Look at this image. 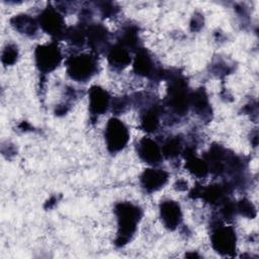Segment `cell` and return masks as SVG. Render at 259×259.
Instances as JSON below:
<instances>
[{"instance_id": "26", "label": "cell", "mask_w": 259, "mask_h": 259, "mask_svg": "<svg viewBox=\"0 0 259 259\" xmlns=\"http://www.w3.org/2000/svg\"><path fill=\"white\" fill-rule=\"evenodd\" d=\"M174 186L178 190H185V189H187V182L183 179H180L176 182V184Z\"/></svg>"}, {"instance_id": "18", "label": "cell", "mask_w": 259, "mask_h": 259, "mask_svg": "<svg viewBox=\"0 0 259 259\" xmlns=\"http://www.w3.org/2000/svg\"><path fill=\"white\" fill-rule=\"evenodd\" d=\"M116 40V42L123 46L131 53H136L142 48L139 36V28L135 24H126L123 26L118 32Z\"/></svg>"}, {"instance_id": "6", "label": "cell", "mask_w": 259, "mask_h": 259, "mask_svg": "<svg viewBox=\"0 0 259 259\" xmlns=\"http://www.w3.org/2000/svg\"><path fill=\"white\" fill-rule=\"evenodd\" d=\"M104 139L108 152L111 154L118 153L125 148L130 141L128 128L119 118L111 117L106 123Z\"/></svg>"}, {"instance_id": "5", "label": "cell", "mask_w": 259, "mask_h": 259, "mask_svg": "<svg viewBox=\"0 0 259 259\" xmlns=\"http://www.w3.org/2000/svg\"><path fill=\"white\" fill-rule=\"evenodd\" d=\"M36 19L39 27L55 40L64 39L67 26L63 14L56 7L47 6L40 11Z\"/></svg>"}, {"instance_id": "8", "label": "cell", "mask_w": 259, "mask_h": 259, "mask_svg": "<svg viewBox=\"0 0 259 259\" xmlns=\"http://www.w3.org/2000/svg\"><path fill=\"white\" fill-rule=\"evenodd\" d=\"M134 72L142 77H147L152 81L165 80L166 71L156 65L152 55L144 48L135 53L133 60Z\"/></svg>"}, {"instance_id": "10", "label": "cell", "mask_w": 259, "mask_h": 259, "mask_svg": "<svg viewBox=\"0 0 259 259\" xmlns=\"http://www.w3.org/2000/svg\"><path fill=\"white\" fill-rule=\"evenodd\" d=\"M86 46L96 56L105 54L111 47L110 33L101 23H89L86 27Z\"/></svg>"}, {"instance_id": "15", "label": "cell", "mask_w": 259, "mask_h": 259, "mask_svg": "<svg viewBox=\"0 0 259 259\" xmlns=\"http://www.w3.org/2000/svg\"><path fill=\"white\" fill-rule=\"evenodd\" d=\"M190 108L193 112L201 117L204 121H209L211 118V107L204 88H198L190 92L189 100Z\"/></svg>"}, {"instance_id": "24", "label": "cell", "mask_w": 259, "mask_h": 259, "mask_svg": "<svg viewBox=\"0 0 259 259\" xmlns=\"http://www.w3.org/2000/svg\"><path fill=\"white\" fill-rule=\"evenodd\" d=\"M96 5L98 6L100 14L103 17H111L119 11V8L112 2H97Z\"/></svg>"}, {"instance_id": "3", "label": "cell", "mask_w": 259, "mask_h": 259, "mask_svg": "<svg viewBox=\"0 0 259 259\" xmlns=\"http://www.w3.org/2000/svg\"><path fill=\"white\" fill-rule=\"evenodd\" d=\"M66 71L72 80L87 82L98 71L97 56L93 53L73 54L66 60Z\"/></svg>"}, {"instance_id": "22", "label": "cell", "mask_w": 259, "mask_h": 259, "mask_svg": "<svg viewBox=\"0 0 259 259\" xmlns=\"http://www.w3.org/2000/svg\"><path fill=\"white\" fill-rule=\"evenodd\" d=\"M132 105L131 97L120 96L111 99L110 109L114 114H121L123 113L130 106Z\"/></svg>"}, {"instance_id": "16", "label": "cell", "mask_w": 259, "mask_h": 259, "mask_svg": "<svg viewBox=\"0 0 259 259\" xmlns=\"http://www.w3.org/2000/svg\"><path fill=\"white\" fill-rule=\"evenodd\" d=\"M106 57L108 65L114 71L123 70L133 61L131 52L118 42L111 45L108 52L106 53Z\"/></svg>"}, {"instance_id": "17", "label": "cell", "mask_w": 259, "mask_h": 259, "mask_svg": "<svg viewBox=\"0 0 259 259\" xmlns=\"http://www.w3.org/2000/svg\"><path fill=\"white\" fill-rule=\"evenodd\" d=\"M10 24L18 33L28 37L36 36L39 26L37 19H34L32 16L25 13L14 15L10 19Z\"/></svg>"}, {"instance_id": "9", "label": "cell", "mask_w": 259, "mask_h": 259, "mask_svg": "<svg viewBox=\"0 0 259 259\" xmlns=\"http://www.w3.org/2000/svg\"><path fill=\"white\" fill-rule=\"evenodd\" d=\"M232 189L233 186L229 181L224 183L210 184L205 187L197 185L194 186V188L190 191L189 196L192 198L200 197L211 205L220 206L224 201L230 198L229 195L232 192Z\"/></svg>"}, {"instance_id": "7", "label": "cell", "mask_w": 259, "mask_h": 259, "mask_svg": "<svg viewBox=\"0 0 259 259\" xmlns=\"http://www.w3.org/2000/svg\"><path fill=\"white\" fill-rule=\"evenodd\" d=\"M34 61L37 70L41 74L51 73L62 62L61 50L55 41L39 45L34 50Z\"/></svg>"}, {"instance_id": "11", "label": "cell", "mask_w": 259, "mask_h": 259, "mask_svg": "<svg viewBox=\"0 0 259 259\" xmlns=\"http://www.w3.org/2000/svg\"><path fill=\"white\" fill-rule=\"evenodd\" d=\"M137 153L143 162L152 167L160 165L163 161L161 146L157 143V141L149 137H144L139 141L137 144Z\"/></svg>"}, {"instance_id": "23", "label": "cell", "mask_w": 259, "mask_h": 259, "mask_svg": "<svg viewBox=\"0 0 259 259\" xmlns=\"http://www.w3.org/2000/svg\"><path fill=\"white\" fill-rule=\"evenodd\" d=\"M236 207H237V212L248 218V219H253L256 217V208L254 206V204L246 199V198H242L241 200H239L236 203Z\"/></svg>"}, {"instance_id": "25", "label": "cell", "mask_w": 259, "mask_h": 259, "mask_svg": "<svg viewBox=\"0 0 259 259\" xmlns=\"http://www.w3.org/2000/svg\"><path fill=\"white\" fill-rule=\"evenodd\" d=\"M202 25H203V20L200 15L199 16L195 15L192 17V21H191V29L192 30H198L202 27Z\"/></svg>"}, {"instance_id": "19", "label": "cell", "mask_w": 259, "mask_h": 259, "mask_svg": "<svg viewBox=\"0 0 259 259\" xmlns=\"http://www.w3.org/2000/svg\"><path fill=\"white\" fill-rule=\"evenodd\" d=\"M86 27L87 24L81 22L74 26L67 27L64 39L74 48H84L86 46Z\"/></svg>"}, {"instance_id": "20", "label": "cell", "mask_w": 259, "mask_h": 259, "mask_svg": "<svg viewBox=\"0 0 259 259\" xmlns=\"http://www.w3.org/2000/svg\"><path fill=\"white\" fill-rule=\"evenodd\" d=\"M160 146L163 157L167 159H175L182 154V151L184 149L183 138L180 135L168 137Z\"/></svg>"}, {"instance_id": "14", "label": "cell", "mask_w": 259, "mask_h": 259, "mask_svg": "<svg viewBox=\"0 0 259 259\" xmlns=\"http://www.w3.org/2000/svg\"><path fill=\"white\" fill-rule=\"evenodd\" d=\"M89 111L92 117H97L105 113L110 108L111 97L102 87L94 85L88 91Z\"/></svg>"}, {"instance_id": "4", "label": "cell", "mask_w": 259, "mask_h": 259, "mask_svg": "<svg viewBox=\"0 0 259 259\" xmlns=\"http://www.w3.org/2000/svg\"><path fill=\"white\" fill-rule=\"evenodd\" d=\"M210 244L213 250L222 256H235L237 236L232 226H227L222 220L211 223L210 227Z\"/></svg>"}, {"instance_id": "13", "label": "cell", "mask_w": 259, "mask_h": 259, "mask_svg": "<svg viewBox=\"0 0 259 259\" xmlns=\"http://www.w3.org/2000/svg\"><path fill=\"white\" fill-rule=\"evenodd\" d=\"M168 179L169 174L167 171L160 168L151 167L145 169L141 174L140 183L145 192L153 193L163 188L164 185L168 182Z\"/></svg>"}, {"instance_id": "21", "label": "cell", "mask_w": 259, "mask_h": 259, "mask_svg": "<svg viewBox=\"0 0 259 259\" xmlns=\"http://www.w3.org/2000/svg\"><path fill=\"white\" fill-rule=\"evenodd\" d=\"M18 59V48L14 44H8L2 51L1 62L5 66H12Z\"/></svg>"}, {"instance_id": "12", "label": "cell", "mask_w": 259, "mask_h": 259, "mask_svg": "<svg viewBox=\"0 0 259 259\" xmlns=\"http://www.w3.org/2000/svg\"><path fill=\"white\" fill-rule=\"evenodd\" d=\"M159 212L163 226L169 231H174L181 225L182 210L177 201L172 199L161 201L159 205Z\"/></svg>"}, {"instance_id": "2", "label": "cell", "mask_w": 259, "mask_h": 259, "mask_svg": "<svg viewBox=\"0 0 259 259\" xmlns=\"http://www.w3.org/2000/svg\"><path fill=\"white\" fill-rule=\"evenodd\" d=\"M114 213L117 221V233L114 243L117 247H123L134 238L143 217V210L138 204L131 201H121L115 204Z\"/></svg>"}, {"instance_id": "1", "label": "cell", "mask_w": 259, "mask_h": 259, "mask_svg": "<svg viewBox=\"0 0 259 259\" xmlns=\"http://www.w3.org/2000/svg\"><path fill=\"white\" fill-rule=\"evenodd\" d=\"M165 80L168 82L167 93L163 101V107H166L171 114L172 119H179L187 114L190 109V90L186 78L178 71H166Z\"/></svg>"}]
</instances>
